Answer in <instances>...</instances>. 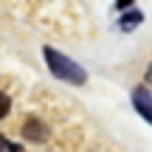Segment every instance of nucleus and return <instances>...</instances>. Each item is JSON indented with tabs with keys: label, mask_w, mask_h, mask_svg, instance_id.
I'll use <instances>...</instances> for the list:
<instances>
[{
	"label": "nucleus",
	"mask_w": 152,
	"mask_h": 152,
	"mask_svg": "<svg viewBox=\"0 0 152 152\" xmlns=\"http://www.w3.org/2000/svg\"><path fill=\"white\" fill-rule=\"evenodd\" d=\"M42 56H45L48 71L54 73L59 82H68V85H85V82H87V71H85V68H79L73 59H68V56L59 54L56 48L45 45V48H42Z\"/></svg>",
	"instance_id": "f257e3e1"
},
{
	"label": "nucleus",
	"mask_w": 152,
	"mask_h": 152,
	"mask_svg": "<svg viewBox=\"0 0 152 152\" xmlns=\"http://www.w3.org/2000/svg\"><path fill=\"white\" fill-rule=\"evenodd\" d=\"M132 107L138 110L141 118H147L152 124V93L147 87H135V90H132Z\"/></svg>",
	"instance_id": "f03ea898"
},
{
	"label": "nucleus",
	"mask_w": 152,
	"mask_h": 152,
	"mask_svg": "<svg viewBox=\"0 0 152 152\" xmlns=\"http://www.w3.org/2000/svg\"><path fill=\"white\" fill-rule=\"evenodd\" d=\"M23 135H26L28 141H34V144H42V141H48L51 130L45 127V121H39V118H28L26 124H23Z\"/></svg>",
	"instance_id": "7ed1b4c3"
},
{
	"label": "nucleus",
	"mask_w": 152,
	"mask_h": 152,
	"mask_svg": "<svg viewBox=\"0 0 152 152\" xmlns=\"http://www.w3.org/2000/svg\"><path fill=\"white\" fill-rule=\"evenodd\" d=\"M144 23V14L138 9H130V11H124L121 14V20H118V28L121 31H132V28H138Z\"/></svg>",
	"instance_id": "20e7f679"
},
{
	"label": "nucleus",
	"mask_w": 152,
	"mask_h": 152,
	"mask_svg": "<svg viewBox=\"0 0 152 152\" xmlns=\"http://www.w3.org/2000/svg\"><path fill=\"white\" fill-rule=\"evenodd\" d=\"M0 152H26V149H23L20 144H14V141H9V138L0 135Z\"/></svg>",
	"instance_id": "39448f33"
},
{
	"label": "nucleus",
	"mask_w": 152,
	"mask_h": 152,
	"mask_svg": "<svg viewBox=\"0 0 152 152\" xmlns=\"http://www.w3.org/2000/svg\"><path fill=\"white\" fill-rule=\"evenodd\" d=\"M9 110H11V99L6 96V93H0V118H6Z\"/></svg>",
	"instance_id": "423d86ee"
},
{
	"label": "nucleus",
	"mask_w": 152,
	"mask_h": 152,
	"mask_svg": "<svg viewBox=\"0 0 152 152\" xmlns=\"http://www.w3.org/2000/svg\"><path fill=\"white\" fill-rule=\"evenodd\" d=\"M132 3H135V0H115V9H118V11H124V9H130Z\"/></svg>",
	"instance_id": "0eeeda50"
},
{
	"label": "nucleus",
	"mask_w": 152,
	"mask_h": 152,
	"mask_svg": "<svg viewBox=\"0 0 152 152\" xmlns=\"http://www.w3.org/2000/svg\"><path fill=\"white\" fill-rule=\"evenodd\" d=\"M144 79H147V82H149V85H152V65L147 68V76H144Z\"/></svg>",
	"instance_id": "6e6552de"
}]
</instances>
